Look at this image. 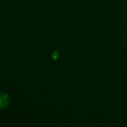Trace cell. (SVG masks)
Wrapping results in <instances>:
<instances>
[{
    "instance_id": "cell-1",
    "label": "cell",
    "mask_w": 127,
    "mask_h": 127,
    "mask_svg": "<svg viewBox=\"0 0 127 127\" xmlns=\"http://www.w3.org/2000/svg\"><path fill=\"white\" fill-rule=\"evenodd\" d=\"M10 99L6 93L0 92V109H4L9 104Z\"/></svg>"
},
{
    "instance_id": "cell-2",
    "label": "cell",
    "mask_w": 127,
    "mask_h": 127,
    "mask_svg": "<svg viewBox=\"0 0 127 127\" xmlns=\"http://www.w3.org/2000/svg\"><path fill=\"white\" fill-rule=\"evenodd\" d=\"M58 57V54L57 52H55L53 53V55H52V57H53V59H57Z\"/></svg>"
}]
</instances>
